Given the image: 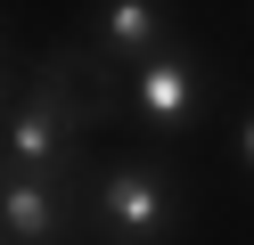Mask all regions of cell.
Segmentation results:
<instances>
[{
    "label": "cell",
    "instance_id": "7a4b0ae2",
    "mask_svg": "<svg viewBox=\"0 0 254 245\" xmlns=\"http://www.w3.org/2000/svg\"><path fill=\"white\" fill-rule=\"evenodd\" d=\"M115 106H131L156 139H197L205 114H213V65L189 41H172V49H156V57L115 74Z\"/></svg>",
    "mask_w": 254,
    "mask_h": 245
},
{
    "label": "cell",
    "instance_id": "277c9868",
    "mask_svg": "<svg viewBox=\"0 0 254 245\" xmlns=\"http://www.w3.org/2000/svg\"><path fill=\"white\" fill-rule=\"evenodd\" d=\"M181 33H172V0H99L82 25V57L107 65V74H123V65L156 57V49H172Z\"/></svg>",
    "mask_w": 254,
    "mask_h": 245
},
{
    "label": "cell",
    "instance_id": "8992f818",
    "mask_svg": "<svg viewBox=\"0 0 254 245\" xmlns=\"http://www.w3.org/2000/svg\"><path fill=\"white\" fill-rule=\"evenodd\" d=\"M238 163H246V172H254V106L238 114Z\"/></svg>",
    "mask_w": 254,
    "mask_h": 245
},
{
    "label": "cell",
    "instance_id": "3957f363",
    "mask_svg": "<svg viewBox=\"0 0 254 245\" xmlns=\"http://www.w3.org/2000/svg\"><path fill=\"white\" fill-rule=\"evenodd\" d=\"M0 245H82V180L0 172Z\"/></svg>",
    "mask_w": 254,
    "mask_h": 245
},
{
    "label": "cell",
    "instance_id": "5b68a950",
    "mask_svg": "<svg viewBox=\"0 0 254 245\" xmlns=\"http://www.w3.org/2000/svg\"><path fill=\"white\" fill-rule=\"evenodd\" d=\"M17 90H25V82H17V65H8V41H0V114L17 106Z\"/></svg>",
    "mask_w": 254,
    "mask_h": 245
},
{
    "label": "cell",
    "instance_id": "6da1fadb",
    "mask_svg": "<svg viewBox=\"0 0 254 245\" xmlns=\"http://www.w3.org/2000/svg\"><path fill=\"white\" fill-rule=\"evenodd\" d=\"M189 221V196L164 155H115L82 180V245H172Z\"/></svg>",
    "mask_w": 254,
    "mask_h": 245
}]
</instances>
